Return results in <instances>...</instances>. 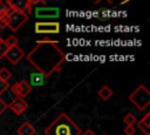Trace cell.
Masks as SVG:
<instances>
[{"label": "cell", "instance_id": "cell-16", "mask_svg": "<svg viewBox=\"0 0 150 135\" xmlns=\"http://www.w3.org/2000/svg\"><path fill=\"white\" fill-rule=\"evenodd\" d=\"M11 77H12V73H11V72H9L7 68L2 67V68L0 69V80L8 82V80H9Z\"/></svg>", "mask_w": 150, "mask_h": 135}, {"label": "cell", "instance_id": "cell-23", "mask_svg": "<svg viewBox=\"0 0 150 135\" xmlns=\"http://www.w3.org/2000/svg\"><path fill=\"white\" fill-rule=\"evenodd\" d=\"M1 47H4V40L0 38V48H1Z\"/></svg>", "mask_w": 150, "mask_h": 135}, {"label": "cell", "instance_id": "cell-25", "mask_svg": "<svg viewBox=\"0 0 150 135\" xmlns=\"http://www.w3.org/2000/svg\"><path fill=\"white\" fill-rule=\"evenodd\" d=\"M1 48H2V47H1Z\"/></svg>", "mask_w": 150, "mask_h": 135}, {"label": "cell", "instance_id": "cell-18", "mask_svg": "<svg viewBox=\"0 0 150 135\" xmlns=\"http://www.w3.org/2000/svg\"><path fill=\"white\" fill-rule=\"evenodd\" d=\"M8 88H9V83H8V82H6V81L0 80V95H1V94H4Z\"/></svg>", "mask_w": 150, "mask_h": 135}, {"label": "cell", "instance_id": "cell-1", "mask_svg": "<svg viewBox=\"0 0 150 135\" xmlns=\"http://www.w3.org/2000/svg\"><path fill=\"white\" fill-rule=\"evenodd\" d=\"M27 61L47 79L55 72H60L66 62V54L57 42L40 40L26 56Z\"/></svg>", "mask_w": 150, "mask_h": 135}, {"label": "cell", "instance_id": "cell-3", "mask_svg": "<svg viewBox=\"0 0 150 135\" xmlns=\"http://www.w3.org/2000/svg\"><path fill=\"white\" fill-rule=\"evenodd\" d=\"M128 100L139 110H144L150 104V92L144 85H139L129 96Z\"/></svg>", "mask_w": 150, "mask_h": 135}, {"label": "cell", "instance_id": "cell-7", "mask_svg": "<svg viewBox=\"0 0 150 135\" xmlns=\"http://www.w3.org/2000/svg\"><path fill=\"white\" fill-rule=\"evenodd\" d=\"M4 56L7 59V61H9L12 65H18L22 58L25 56V52L19 47V46H14V47H11L8 49H6Z\"/></svg>", "mask_w": 150, "mask_h": 135}, {"label": "cell", "instance_id": "cell-17", "mask_svg": "<svg viewBox=\"0 0 150 135\" xmlns=\"http://www.w3.org/2000/svg\"><path fill=\"white\" fill-rule=\"evenodd\" d=\"M7 21H8V16L5 15L4 13L0 14V29L7 28Z\"/></svg>", "mask_w": 150, "mask_h": 135}, {"label": "cell", "instance_id": "cell-8", "mask_svg": "<svg viewBox=\"0 0 150 135\" xmlns=\"http://www.w3.org/2000/svg\"><path fill=\"white\" fill-rule=\"evenodd\" d=\"M60 15V9L57 7H38L35 9V16L40 19H55Z\"/></svg>", "mask_w": 150, "mask_h": 135}, {"label": "cell", "instance_id": "cell-22", "mask_svg": "<svg viewBox=\"0 0 150 135\" xmlns=\"http://www.w3.org/2000/svg\"><path fill=\"white\" fill-rule=\"evenodd\" d=\"M81 135H96V134H95V133H94L91 129H87V130H86L84 133H82Z\"/></svg>", "mask_w": 150, "mask_h": 135}, {"label": "cell", "instance_id": "cell-6", "mask_svg": "<svg viewBox=\"0 0 150 135\" xmlns=\"http://www.w3.org/2000/svg\"><path fill=\"white\" fill-rule=\"evenodd\" d=\"M11 90L12 93L16 96V97H21L25 99L32 90V86L29 85L28 81L26 80H21L20 82H15L11 86Z\"/></svg>", "mask_w": 150, "mask_h": 135}, {"label": "cell", "instance_id": "cell-9", "mask_svg": "<svg viewBox=\"0 0 150 135\" xmlns=\"http://www.w3.org/2000/svg\"><path fill=\"white\" fill-rule=\"evenodd\" d=\"M9 109L16 114V115H21L27 108H28V103L25 101V99H21V97H15L9 104H8Z\"/></svg>", "mask_w": 150, "mask_h": 135}, {"label": "cell", "instance_id": "cell-13", "mask_svg": "<svg viewBox=\"0 0 150 135\" xmlns=\"http://www.w3.org/2000/svg\"><path fill=\"white\" fill-rule=\"evenodd\" d=\"M97 94H98V97H100L101 100L107 101V100H109V99L111 97L112 90H111V88H110L109 86H103V87H101V88L98 89Z\"/></svg>", "mask_w": 150, "mask_h": 135}, {"label": "cell", "instance_id": "cell-11", "mask_svg": "<svg viewBox=\"0 0 150 135\" xmlns=\"http://www.w3.org/2000/svg\"><path fill=\"white\" fill-rule=\"evenodd\" d=\"M46 80H47V77H46L43 74H41V73H39V72L32 73L29 85H30V86H43L45 82H46Z\"/></svg>", "mask_w": 150, "mask_h": 135}, {"label": "cell", "instance_id": "cell-10", "mask_svg": "<svg viewBox=\"0 0 150 135\" xmlns=\"http://www.w3.org/2000/svg\"><path fill=\"white\" fill-rule=\"evenodd\" d=\"M149 119H150V113H146L137 123L138 129L144 134V135H150L149 133V128H150V123H149Z\"/></svg>", "mask_w": 150, "mask_h": 135}, {"label": "cell", "instance_id": "cell-20", "mask_svg": "<svg viewBox=\"0 0 150 135\" xmlns=\"http://www.w3.org/2000/svg\"><path fill=\"white\" fill-rule=\"evenodd\" d=\"M8 108V103H6L1 97H0V115Z\"/></svg>", "mask_w": 150, "mask_h": 135}, {"label": "cell", "instance_id": "cell-2", "mask_svg": "<svg viewBox=\"0 0 150 135\" xmlns=\"http://www.w3.org/2000/svg\"><path fill=\"white\" fill-rule=\"evenodd\" d=\"M81 128L66 114L61 113L45 129V135H81Z\"/></svg>", "mask_w": 150, "mask_h": 135}, {"label": "cell", "instance_id": "cell-15", "mask_svg": "<svg viewBox=\"0 0 150 135\" xmlns=\"http://www.w3.org/2000/svg\"><path fill=\"white\" fill-rule=\"evenodd\" d=\"M123 122H124L127 126H134V124L137 122V119H136V116H135L134 114L128 113V114L123 117Z\"/></svg>", "mask_w": 150, "mask_h": 135}, {"label": "cell", "instance_id": "cell-5", "mask_svg": "<svg viewBox=\"0 0 150 135\" xmlns=\"http://www.w3.org/2000/svg\"><path fill=\"white\" fill-rule=\"evenodd\" d=\"M35 33L38 34H57L60 32V23L56 21L52 22H42L38 21L34 25Z\"/></svg>", "mask_w": 150, "mask_h": 135}, {"label": "cell", "instance_id": "cell-24", "mask_svg": "<svg viewBox=\"0 0 150 135\" xmlns=\"http://www.w3.org/2000/svg\"><path fill=\"white\" fill-rule=\"evenodd\" d=\"M103 135H107V134H103Z\"/></svg>", "mask_w": 150, "mask_h": 135}, {"label": "cell", "instance_id": "cell-4", "mask_svg": "<svg viewBox=\"0 0 150 135\" xmlns=\"http://www.w3.org/2000/svg\"><path fill=\"white\" fill-rule=\"evenodd\" d=\"M28 20V15L20 12V11H15L8 16V21H7V28H9L13 32H16L26 21Z\"/></svg>", "mask_w": 150, "mask_h": 135}, {"label": "cell", "instance_id": "cell-21", "mask_svg": "<svg viewBox=\"0 0 150 135\" xmlns=\"http://www.w3.org/2000/svg\"><path fill=\"white\" fill-rule=\"evenodd\" d=\"M7 5H6V2H4V1H1L0 0V14H2V13H5L6 12V9H7Z\"/></svg>", "mask_w": 150, "mask_h": 135}, {"label": "cell", "instance_id": "cell-14", "mask_svg": "<svg viewBox=\"0 0 150 135\" xmlns=\"http://www.w3.org/2000/svg\"><path fill=\"white\" fill-rule=\"evenodd\" d=\"M18 42H19V40H18V38H16L15 35H9L6 40H4V47H5L6 49H8V48H11V47L18 46Z\"/></svg>", "mask_w": 150, "mask_h": 135}, {"label": "cell", "instance_id": "cell-12", "mask_svg": "<svg viewBox=\"0 0 150 135\" xmlns=\"http://www.w3.org/2000/svg\"><path fill=\"white\" fill-rule=\"evenodd\" d=\"M35 133V128L29 122H23L18 128V135H34Z\"/></svg>", "mask_w": 150, "mask_h": 135}, {"label": "cell", "instance_id": "cell-19", "mask_svg": "<svg viewBox=\"0 0 150 135\" xmlns=\"http://www.w3.org/2000/svg\"><path fill=\"white\" fill-rule=\"evenodd\" d=\"M124 133H125V135H135V133H136V128H135L134 126H125V128H124Z\"/></svg>", "mask_w": 150, "mask_h": 135}]
</instances>
